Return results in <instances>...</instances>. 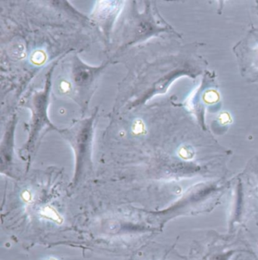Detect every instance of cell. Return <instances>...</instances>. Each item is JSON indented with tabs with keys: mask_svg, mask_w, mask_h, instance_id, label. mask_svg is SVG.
Instances as JSON below:
<instances>
[{
	"mask_svg": "<svg viewBox=\"0 0 258 260\" xmlns=\"http://www.w3.org/2000/svg\"><path fill=\"white\" fill-rule=\"evenodd\" d=\"M210 260H227V256L226 255H217Z\"/></svg>",
	"mask_w": 258,
	"mask_h": 260,
	"instance_id": "7a4b0ae2",
	"label": "cell"
},
{
	"mask_svg": "<svg viewBox=\"0 0 258 260\" xmlns=\"http://www.w3.org/2000/svg\"><path fill=\"white\" fill-rule=\"evenodd\" d=\"M32 63L34 64H41L46 61V54L41 50L35 51L32 53L30 58Z\"/></svg>",
	"mask_w": 258,
	"mask_h": 260,
	"instance_id": "6da1fadb",
	"label": "cell"
}]
</instances>
